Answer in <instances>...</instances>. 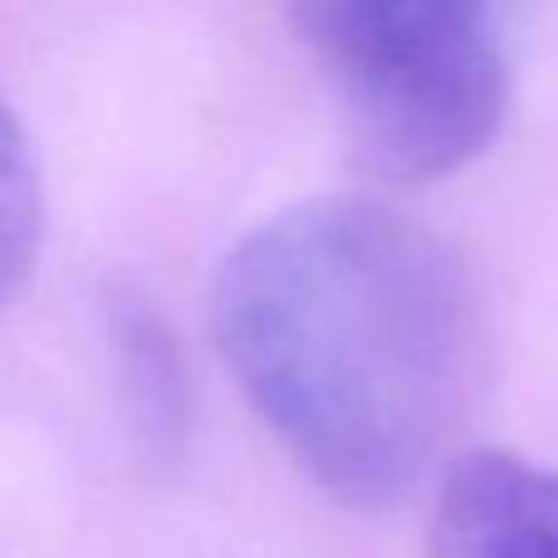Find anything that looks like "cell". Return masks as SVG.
<instances>
[{
    "label": "cell",
    "mask_w": 558,
    "mask_h": 558,
    "mask_svg": "<svg viewBox=\"0 0 558 558\" xmlns=\"http://www.w3.org/2000/svg\"><path fill=\"white\" fill-rule=\"evenodd\" d=\"M432 558H558V471L514 451H465L446 465Z\"/></svg>",
    "instance_id": "3957f363"
},
{
    "label": "cell",
    "mask_w": 558,
    "mask_h": 558,
    "mask_svg": "<svg viewBox=\"0 0 558 558\" xmlns=\"http://www.w3.org/2000/svg\"><path fill=\"white\" fill-rule=\"evenodd\" d=\"M39 241H45V196L29 137L10 104L0 98V308L35 275Z\"/></svg>",
    "instance_id": "5b68a950"
},
{
    "label": "cell",
    "mask_w": 558,
    "mask_h": 558,
    "mask_svg": "<svg viewBox=\"0 0 558 558\" xmlns=\"http://www.w3.org/2000/svg\"><path fill=\"white\" fill-rule=\"evenodd\" d=\"M113 333L137 432L153 451H172L186 426V373L172 348V333L153 308H123Z\"/></svg>",
    "instance_id": "277c9868"
},
{
    "label": "cell",
    "mask_w": 558,
    "mask_h": 558,
    "mask_svg": "<svg viewBox=\"0 0 558 558\" xmlns=\"http://www.w3.org/2000/svg\"><path fill=\"white\" fill-rule=\"evenodd\" d=\"M514 0H289L324 59L357 157L392 182H436L495 143L510 108Z\"/></svg>",
    "instance_id": "7a4b0ae2"
},
{
    "label": "cell",
    "mask_w": 558,
    "mask_h": 558,
    "mask_svg": "<svg viewBox=\"0 0 558 558\" xmlns=\"http://www.w3.org/2000/svg\"><path fill=\"white\" fill-rule=\"evenodd\" d=\"M211 328L255 416L348 505L402 500L481 383L471 275L373 196H314L255 226L216 270Z\"/></svg>",
    "instance_id": "6da1fadb"
}]
</instances>
